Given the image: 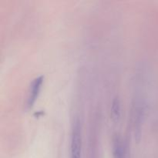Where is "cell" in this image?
I'll use <instances>...</instances> for the list:
<instances>
[{"label":"cell","instance_id":"cell-5","mask_svg":"<svg viewBox=\"0 0 158 158\" xmlns=\"http://www.w3.org/2000/svg\"><path fill=\"white\" fill-rule=\"evenodd\" d=\"M121 113V104L120 99L117 97H114L111 103L110 106V118L114 122L118 121Z\"/></svg>","mask_w":158,"mask_h":158},{"label":"cell","instance_id":"cell-2","mask_svg":"<svg viewBox=\"0 0 158 158\" xmlns=\"http://www.w3.org/2000/svg\"><path fill=\"white\" fill-rule=\"evenodd\" d=\"M43 81H44V77L43 75H40L33 79L32 83H30L27 100H26V107L28 109L32 108L35 104V101L40 95V91H41Z\"/></svg>","mask_w":158,"mask_h":158},{"label":"cell","instance_id":"cell-3","mask_svg":"<svg viewBox=\"0 0 158 158\" xmlns=\"http://www.w3.org/2000/svg\"><path fill=\"white\" fill-rule=\"evenodd\" d=\"M112 151L114 158H127L124 142L118 134H116L113 137Z\"/></svg>","mask_w":158,"mask_h":158},{"label":"cell","instance_id":"cell-1","mask_svg":"<svg viewBox=\"0 0 158 158\" xmlns=\"http://www.w3.org/2000/svg\"><path fill=\"white\" fill-rule=\"evenodd\" d=\"M83 137H82L81 123L78 119L73 121L71 131L69 157L70 158H81Z\"/></svg>","mask_w":158,"mask_h":158},{"label":"cell","instance_id":"cell-4","mask_svg":"<svg viewBox=\"0 0 158 158\" xmlns=\"http://www.w3.org/2000/svg\"><path fill=\"white\" fill-rule=\"evenodd\" d=\"M133 121H134V131H135V135H140V130H141V124L143 122V108L141 103L138 104V102L134 105V110H133Z\"/></svg>","mask_w":158,"mask_h":158}]
</instances>
